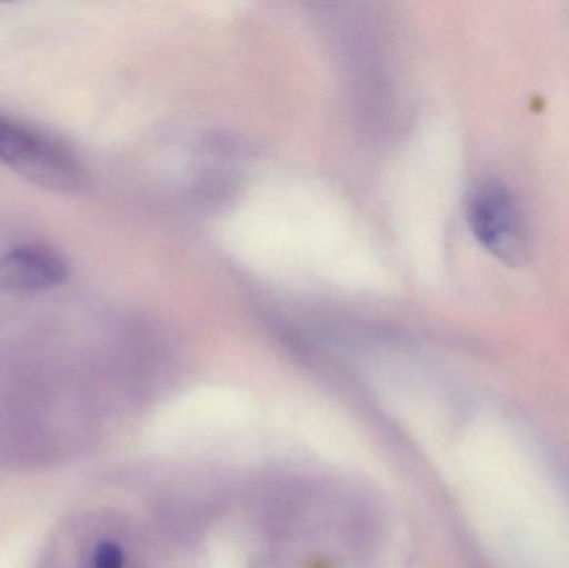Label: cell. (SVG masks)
<instances>
[{
  "label": "cell",
  "instance_id": "obj_4",
  "mask_svg": "<svg viewBox=\"0 0 569 568\" xmlns=\"http://www.w3.org/2000/svg\"><path fill=\"white\" fill-rule=\"evenodd\" d=\"M96 568H123V554L116 544H100L93 559Z\"/></svg>",
  "mask_w": 569,
  "mask_h": 568
},
{
  "label": "cell",
  "instance_id": "obj_1",
  "mask_svg": "<svg viewBox=\"0 0 569 568\" xmlns=\"http://www.w3.org/2000/svg\"><path fill=\"white\" fill-rule=\"evenodd\" d=\"M0 162L43 189L77 193L86 187L79 160L59 140L0 116Z\"/></svg>",
  "mask_w": 569,
  "mask_h": 568
},
{
  "label": "cell",
  "instance_id": "obj_3",
  "mask_svg": "<svg viewBox=\"0 0 569 568\" xmlns=\"http://www.w3.org/2000/svg\"><path fill=\"white\" fill-rule=\"evenodd\" d=\"M69 266L49 247L26 246L0 257V290L39 292L66 282Z\"/></svg>",
  "mask_w": 569,
  "mask_h": 568
},
{
  "label": "cell",
  "instance_id": "obj_2",
  "mask_svg": "<svg viewBox=\"0 0 569 568\" xmlns=\"http://www.w3.org/2000/svg\"><path fill=\"white\" fill-rule=\"evenodd\" d=\"M467 219L475 239L487 252L510 267L528 259V233L513 192L500 180L487 179L471 189Z\"/></svg>",
  "mask_w": 569,
  "mask_h": 568
}]
</instances>
